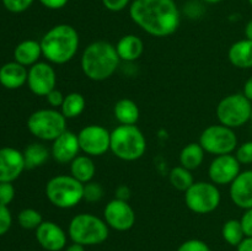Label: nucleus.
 Here are the masks:
<instances>
[{
    "label": "nucleus",
    "mask_w": 252,
    "mask_h": 251,
    "mask_svg": "<svg viewBox=\"0 0 252 251\" xmlns=\"http://www.w3.org/2000/svg\"><path fill=\"white\" fill-rule=\"evenodd\" d=\"M113 115L120 125L133 126L139 120V107L130 98H121L113 107Z\"/></svg>",
    "instance_id": "obj_24"
},
{
    "label": "nucleus",
    "mask_w": 252,
    "mask_h": 251,
    "mask_svg": "<svg viewBox=\"0 0 252 251\" xmlns=\"http://www.w3.org/2000/svg\"><path fill=\"white\" fill-rule=\"evenodd\" d=\"M228 58L235 68H252V41L244 38L231 44L228 52Z\"/></svg>",
    "instance_id": "obj_22"
},
{
    "label": "nucleus",
    "mask_w": 252,
    "mask_h": 251,
    "mask_svg": "<svg viewBox=\"0 0 252 251\" xmlns=\"http://www.w3.org/2000/svg\"><path fill=\"white\" fill-rule=\"evenodd\" d=\"M78 134L66 129L52 142L51 155L59 164H70L80 153Z\"/></svg>",
    "instance_id": "obj_16"
},
{
    "label": "nucleus",
    "mask_w": 252,
    "mask_h": 251,
    "mask_svg": "<svg viewBox=\"0 0 252 251\" xmlns=\"http://www.w3.org/2000/svg\"><path fill=\"white\" fill-rule=\"evenodd\" d=\"M240 166L241 164L235 155H217L209 165V179L217 186L230 185L241 172Z\"/></svg>",
    "instance_id": "obj_14"
},
{
    "label": "nucleus",
    "mask_w": 252,
    "mask_h": 251,
    "mask_svg": "<svg viewBox=\"0 0 252 251\" xmlns=\"http://www.w3.org/2000/svg\"><path fill=\"white\" fill-rule=\"evenodd\" d=\"M116 49L121 61L134 62L139 59L144 52V43L137 34H126L117 42Z\"/></svg>",
    "instance_id": "obj_21"
},
{
    "label": "nucleus",
    "mask_w": 252,
    "mask_h": 251,
    "mask_svg": "<svg viewBox=\"0 0 252 251\" xmlns=\"http://www.w3.org/2000/svg\"><path fill=\"white\" fill-rule=\"evenodd\" d=\"M129 16L143 31L154 37L175 33L181 21L175 0H134L129 6Z\"/></svg>",
    "instance_id": "obj_1"
},
{
    "label": "nucleus",
    "mask_w": 252,
    "mask_h": 251,
    "mask_svg": "<svg viewBox=\"0 0 252 251\" xmlns=\"http://www.w3.org/2000/svg\"><path fill=\"white\" fill-rule=\"evenodd\" d=\"M65 251H86V250H85V246H84V245H80V244L73 243V244H71V245L66 246Z\"/></svg>",
    "instance_id": "obj_44"
},
{
    "label": "nucleus",
    "mask_w": 252,
    "mask_h": 251,
    "mask_svg": "<svg viewBox=\"0 0 252 251\" xmlns=\"http://www.w3.org/2000/svg\"><path fill=\"white\" fill-rule=\"evenodd\" d=\"M243 94L252 102V76H251V78H249L248 80L245 81V85H244V93Z\"/></svg>",
    "instance_id": "obj_43"
},
{
    "label": "nucleus",
    "mask_w": 252,
    "mask_h": 251,
    "mask_svg": "<svg viewBox=\"0 0 252 251\" xmlns=\"http://www.w3.org/2000/svg\"><path fill=\"white\" fill-rule=\"evenodd\" d=\"M46 196L57 208H73L84 199V184L71 175H58L47 182Z\"/></svg>",
    "instance_id": "obj_6"
},
{
    "label": "nucleus",
    "mask_w": 252,
    "mask_h": 251,
    "mask_svg": "<svg viewBox=\"0 0 252 251\" xmlns=\"http://www.w3.org/2000/svg\"><path fill=\"white\" fill-rule=\"evenodd\" d=\"M80 150L89 157H100L111 148V132L100 125H89L78 133Z\"/></svg>",
    "instance_id": "obj_11"
},
{
    "label": "nucleus",
    "mask_w": 252,
    "mask_h": 251,
    "mask_svg": "<svg viewBox=\"0 0 252 251\" xmlns=\"http://www.w3.org/2000/svg\"><path fill=\"white\" fill-rule=\"evenodd\" d=\"M235 157L240 164H252V140H249V142H245L239 145L236 148Z\"/></svg>",
    "instance_id": "obj_33"
},
{
    "label": "nucleus",
    "mask_w": 252,
    "mask_h": 251,
    "mask_svg": "<svg viewBox=\"0 0 252 251\" xmlns=\"http://www.w3.org/2000/svg\"><path fill=\"white\" fill-rule=\"evenodd\" d=\"M202 1L207 2V4H218V2H220L221 0H202Z\"/></svg>",
    "instance_id": "obj_46"
},
{
    "label": "nucleus",
    "mask_w": 252,
    "mask_h": 251,
    "mask_svg": "<svg viewBox=\"0 0 252 251\" xmlns=\"http://www.w3.org/2000/svg\"><path fill=\"white\" fill-rule=\"evenodd\" d=\"M103 197V188L97 182H88L84 185V199L90 203H96Z\"/></svg>",
    "instance_id": "obj_31"
},
{
    "label": "nucleus",
    "mask_w": 252,
    "mask_h": 251,
    "mask_svg": "<svg viewBox=\"0 0 252 251\" xmlns=\"http://www.w3.org/2000/svg\"><path fill=\"white\" fill-rule=\"evenodd\" d=\"M12 224V216L9 206L0 204V236L5 235L10 230Z\"/></svg>",
    "instance_id": "obj_34"
},
{
    "label": "nucleus",
    "mask_w": 252,
    "mask_h": 251,
    "mask_svg": "<svg viewBox=\"0 0 252 251\" xmlns=\"http://www.w3.org/2000/svg\"><path fill=\"white\" fill-rule=\"evenodd\" d=\"M170 182L172 187L176 189L186 192L194 184V179L191 170L180 165V166H175L170 172Z\"/></svg>",
    "instance_id": "obj_29"
},
{
    "label": "nucleus",
    "mask_w": 252,
    "mask_h": 251,
    "mask_svg": "<svg viewBox=\"0 0 252 251\" xmlns=\"http://www.w3.org/2000/svg\"><path fill=\"white\" fill-rule=\"evenodd\" d=\"M110 150L118 159L135 161L145 154L147 139L135 125H120L111 132Z\"/></svg>",
    "instance_id": "obj_4"
},
{
    "label": "nucleus",
    "mask_w": 252,
    "mask_h": 251,
    "mask_svg": "<svg viewBox=\"0 0 252 251\" xmlns=\"http://www.w3.org/2000/svg\"><path fill=\"white\" fill-rule=\"evenodd\" d=\"M116 46L107 41H95L89 44L81 54L83 73L90 80L103 81L115 74L120 65Z\"/></svg>",
    "instance_id": "obj_3"
},
{
    "label": "nucleus",
    "mask_w": 252,
    "mask_h": 251,
    "mask_svg": "<svg viewBox=\"0 0 252 251\" xmlns=\"http://www.w3.org/2000/svg\"><path fill=\"white\" fill-rule=\"evenodd\" d=\"M108 228L105 219L91 213H80L69 223L68 234L73 243L84 246L102 244L108 238Z\"/></svg>",
    "instance_id": "obj_5"
},
{
    "label": "nucleus",
    "mask_w": 252,
    "mask_h": 251,
    "mask_svg": "<svg viewBox=\"0 0 252 251\" xmlns=\"http://www.w3.org/2000/svg\"><path fill=\"white\" fill-rule=\"evenodd\" d=\"M96 174V166L94 160L89 155H78L70 162V175L81 184L93 181Z\"/></svg>",
    "instance_id": "obj_23"
},
{
    "label": "nucleus",
    "mask_w": 252,
    "mask_h": 251,
    "mask_svg": "<svg viewBox=\"0 0 252 251\" xmlns=\"http://www.w3.org/2000/svg\"><path fill=\"white\" fill-rule=\"evenodd\" d=\"M199 144L206 153L213 155L233 154L238 148V137L233 128L223 125L207 127L199 137Z\"/></svg>",
    "instance_id": "obj_10"
},
{
    "label": "nucleus",
    "mask_w": 252,
    "mask_h": 251,
    "mask_svg": "<svg viewBox=\"0 0 252 251\" xmlns=\"http://www.w3.org/2000/svg\"><path fill=\"white\" fill-rule=\"evenodd\" d=\"M5 9L14 14H20L24 12L33 4L34 0H1Z\"/></svg>",
    "instance_id": "obj_32"
},
{
    "label": "nucleus",
    "mask_w": 252,
    "mask_h": 251,
    "mask_svg": "<svg viewBox=\"0 0 252 251\" xmlns=\"http://www.w3.org/2000/svg\"><path fill=\"white\" fill-rule=\"evenodd\" d=\"M17 220L21 228L27 229V230H36L42 223H43V218L42 214L39 213L37 209L33 208H25L17 216Z\"/></svg>",
    "instance_id": "obj_30"
},
{
    "label": "nucleus",
    "mask_w": 252,
    "mask_h": 251,
    "mask_svg": "<svg viewBox=\"0 0 252 251\" xmlns=\"http://www.w3.org/2000/svg\"><path fill=\"white\" fill-rule=\"evenodd\" d=\"M22 153H24L26 169H36V167L42 166L46 164L51 155L48 148L42 143H32L27 145Z\"/></svg>",
    "instance_id": "obj_26"
},
{
    "label": "nucleus",
    "mask_w": 252,
    "mask_h": 251,
    "mask_svg": "<svg viewBox=\"0 0 252 251\" xmlns=\"http://www.w3.org/2000/svg\"><path fill=\"white\" fill-rule=\"evenodd\" d=\"M44 7L51 10H59L68 4L69 0H38Z\"/></svg>",
    "instance_id": "obj_40"
},
{
    "label": "nucleus",
    "mask_w": 252,
    "mask_h": 251,
    "mask_svg": "<svg viewBox=\"0 0 252 251\" xmlns=\"http://www.w3.org/2000/svg\"><path fill=\"white\" fill-rule=\"evenodd\" d=\"M42 56L51 64H65L76 56L79 33L71 25L59 24L49 29L39 41Z\"/></svg>",
    "instance_id": "obj_2"
},
{
    "label": "nucleus",
    "mask_w": 252,
    "mask_h": 251,
    "mask_svg": "<svg viewBox=\"0 0 252 251\" xmlns=\"http://www.w3.org/2000/svg\"><path fill=\"white\" fill-rule=\"evenodd\" d=\"M252 103L244 94H230L217 106V117L220 125L239 128L251 121Z\"/></svg>",
    "instance_id": "obj_8"
},
{
    "label": "nucleus",
    "mask_w": 252,
    "mask_h": 251,
    "mask_svg": "<svg viewBox=\"0 0 252 251\" xmlns=\"http://www.w3.org/2000/svg\"><path fill=\"white\" fill-rule=\"evenodd\" d=\"M230 198L241 209L252 208V170L241 171L230 184Z\"/></svg>",
    "instance_id": "obj_18"
},
{
    "label": "nucleus",
    "mask_w": 252,
    "mask_h": 251,
    "mask_svg": "<svg viewBox=\"0 0 252 251\" xmlns=\"http://www.w3.org/2000/svg\"><path fill=\"white\" fill-rule=\"evenodd\" d=\"M64 97H65V95H63V93L59 90H57V89L52 90L51 93L46 96L47 102H48V105L51 106V108H57V110H58V107L59 108L62 107Z\"/></svg>",
    "instance_id": "obj_37"
},
{
    "label": "nucleus",
    "mask_w": 252,
    "mask_h": 251,
    "mask_svg": "<svg viewBox=\"0 0 252 251\" xmlns=\"http://www.w3.org/2000/svg\"><path fill=\"white\" fill-rule=\"evenodd\" d=\"M245 36L248 39H251L252 41V19L246 24L245 26Z\"/></svg>",
    "instance_id": "obj_45"
},
{
    "label": "nucleus",
    "mask_w": 252,
    "mask_h": 251,
    "mask_svg": "<svg viewBox=\"0 0 252 251\" xmlns=\"http://www.w3.org/2000/svg\"><path fill=\"white\" fill-rule=\"evenodd\" d=\"M221 235H223V239L229 245L236 246V248L246 238L241 221L238 220V219L226 220L224 223L223 228H221Z\"/></svg>",
    "instance_id": "obj_28"
},
{
    "label": "nucleus",
    "mask_w": 252,
    "mask_h": 251,
    "mask_svg": "<svg viewBox=\"0 0 252 251\" xmlns=\"http://www.w3.org/2000/svg\"><path fill=\"white\" fill-rule=\"evenodd\" d=\"M240 221L245 235L249 236V238H252V208L245 209V213L241 217Z\"/></svg>",
    "instance_id": "obj_39"
},
{
    "label": "nucleus",
    "mask_w": 252,
    "mask_h": 251,
    "mask_svg": "<svg viewBox=\"0 0 252 251\" xmlns=\"http://www.w3.org/2000/svg\"><path fill=\"white\" fill-rule=\"evenodd\" d=\"M238 251H252V238L246 236L238 245Z\"/></svg>",
    "instance_id": "obj_42"
},
{
    "label": "nucleus",
    "mask_w": 252,
    "mask_h": 251,
    "mask_svg": "<svg viewBox=\"0 0 252 251\" xmlns=\"http://www.w3.org/2000/svg\"><path fill=\"white\" fill-rule=\"evenodd\" d=\"M26 170L24 153L12 147L0 148V182H14Z\"/></svg>",
    "instance_id": "obj_15"
},
{
    "label": "nucleus",
    "mask_w": 252,
    "mask_h": 251,
    "mask_svg": "<svg viewBox=\"0 0 252 251\" xmlns=\"http://www.w3.org/2000/svg\"><path fill=\"white\" fill-rule=\"evenodd\" d=\"M29 70L17 62H7L0 66V84L5 89L16 90L27 84Z\"/></svg>",
    "instance_id": "obj_19"
},
{
    "label": "nucleus",
    "mask_w": 252,
    "mask_h": 251,
    "mask_svg": "<svg viewBox=\"0 0 252 251\" xmlns=\"http://www.w3.org/2000/svg\"><path fill=\"white\" fill-rule=\"evenodd\" d=\"M15 198V187L12 182H0V204L9 206Z\"/></svg>",
    "instance_id": "obj_35"
},
{
    "label": "nucleus",
    "mask_w": 252,
    "mask_h": 251,
    "mask_svg": "<svg viewBox=\"0 0 252 251\" xmlns=\"http://www.w3.org/2000/svg\"><path fill=\"white\" fill-rule=\"evenodd\" d=\"M130 196V191L127 186H120L116 189V198L123 199V201H128Z\"/></svg>",
    "instance_id": "obj_41"
},
{
    "label": "nucleus",
    "mask_w": 252,
    "mask_h": 251,
    "mask_svg": "<svg viewBox=\"0 0 252 251\" xmlns=\"http://www.w3.org/2000/svg\"><path fill=\"white\" fill-rule=\"evenodd\" d=\"M27 86L37 96L46 97L57 86V74L51 63L38 62L30 66Z\"/></svg>",
    "instance_id": "obj_13"
},
{
    "label": "nucleus",
    "mask_w": 252,
    "mask_h": 251,
    "mask_svg": "<svg viewBox=\"0 0 252 251\" xmlns=\"http://www.w3.org/2000/svg\"><path fill=\"white\" fill-rule=\"evenodd\" d=\"M42 57L41 43L36 39H25L14 49V61L24 66H32L38 63Z\"/></svg>",
    "instance_id": "obj_20"
},
{
    "label": "nucleus",
    "mask_w": 252,
    "mask_h": 251,
    "mask_svg": "<svg viewBox=\"0 0 252 251\" xmlns=\"http://www.w3.org/2000/svg\"><path fill=\"white\" fill-rule=\"evenodd\" d=\"M206 150L199 143H189L180 153V164L189 170H196L204 160Z\"/></svg>",
    "instance_id": "obj_25"
},
{
    "label": "nucleus",
    "mask_w": 252,
    "mask_h": 251,
    "mask_svg": "<svg viewBox=\"0 0 252 251\" xmlns=\"http://www.w3.org/2000/svg\"><path fill=\"white\" fill-rule=\"evenodd\" d=\"M27 128L38 139L53 142L66 130V118L57 108H42L31 113Z\"/></svg>",
    "instance_id": "obj_7"
},
{
    "label": "nucleus",
    "mask_w": 252,
    "mask_h": 251,
    "mask_svg": "<svg viewBox=\"0 0 252 251\" xmlns=\"http://www.w3.org/2000/svg\"><path fill=\"white\" fill-rule=\"evenodd\" d=\"M251 122H252V112H251Z\"/></svg>",
    "instance_id": "obj_48"
},
{
    "label": "nucleus",
    "mask_w": 252,
    "mask_h": 251,
    "mask_svg": "<svg viewBox=\"0 0 252 251\" xmlns=\"http://www.w3.org/2000/svg\"><path fill=\"white\" fill-rule=\"evenodd\" d=\"M103 219L110 228L117 231H127L135 223V213L128 201L115 198L106 204Z\"/></svg>",
    "instance_id": "obj_12"
},
{
    "label": "nucleus",
    "mask_w": 252,
    "mask_h": 251,
    "mask_svg": "<svg viewBox=\"0 0 252 251\" xmlns=\"http://www.w3.org/2000/svg\"><path fill=\"white\" fill-rule=\"evenodd\" d=\"M249 2H250V5L252 6V0H249Z\"/></svg>",
    "instance_id": "obj_47"
},
{
    "label": "nucleus",
    "mask_w": 252,
    "mask_h": 251,
    "mask_svg": "<svg viewBox=\"0 0 252 251\" xmlns=\"http://www.w3.org/2000/svg\"><path fill=\"white\" fill-rule=\"evenodd\" d=\"M130 0H102L103 6L112 12H118L125 10L129 5Z\"/></svg>",
    "instance_id": "obj_38"
},
{
    "label": "nucleus",
    "mask_w": 252,
    "mask_h": 251,
    "mask_svg": "<svg viewBox=\"0 0 252 251\" xmlns=\"http://www.w3.org/2000/svg\"><path fill=\"white\" fill-rule=\"evenodd\" d=\"M185 203L196 214L212 213L220 204V191L213 182H194L185 192Z\"/></svg>",
    "instance_id": "obj_9"
},
{
    "label": "nucleus",
    "mask_w": 252,
    "mask_h": 251,
    "mask_svg": "<svg viewBox=\"0 0 252 251\" xmlns=\"http://www.w3.org/2000/svg\"><path fill=\"white\" fill-rule=\"evenodd\" d=\"M86 107V100L80 93H70L65 95L63 105L61 107V112L63 113L66 120H73L79 117L84 112Z\"/></svg>",
    "instance_id": "obj_27"
},
{
    "label": "nucleus",
    "mask_w": 252,
    "mask_h": 251,
    "mask_svg": "<svg viewBox=\"0 0 252 251\" xmlns=\"http://www.w3.org/2000/svg\"><path fill=\"white\" fill-rule=\"evenodd\" d=\"M36 239L47 251H61L66 246L65 231L54 221L43 220L36 229Z\"/></svg>",
    "instance_id": "obj_17"
},
{
    "label": "nucleus",
    "mask_w": 252,
    "mask_h": 251,
    "mask_svg": "<svg viewBox=\"0 0 252 251\" xmlns=\"http://www.w3.org/2000/svg\"><path fill=\"white\" fill-rule=\"evenodd\" d=\"M177 251H212L208 244L199 239H189L180 245Z\"/></svg>",
    "instance_id": "obj_36"
}]
</instances>
